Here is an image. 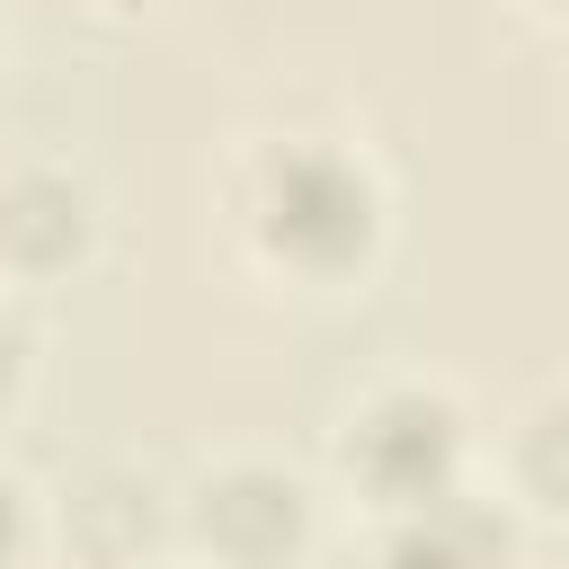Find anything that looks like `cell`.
Here are the masks:
<instances>
[{"label":"cell","mask_w":569,"mask_h":569,"mask_svg":"<svg viewBox=\"0 0 569 569\" xmlns=\"http://www.w3.org/2000/svg\"><path fill=\"white\" fill-rule=\"evenodd\" d=\"M9 373H18V320L0 311V391H9Z\"/></svg>","instance_id":"8"},{"label":"cell","mask_w":569,"mask_h":569,"mask_svg":"<svg viewBox=\"0 0 569 569\" xmlns=\"http://www.w3.org/2000/svg\"><path fill=\"white\" fill-rule=\"evenodd\" d=\"M187 525H196V542H204L222 569H276V560L302 551L311 507H302V489H293L284 471H267V462H231V471H213V480L196 489Z\"/></svg>","instance_id":"3"},{"label":"cell","mask_w":569,"mask_h":569,"mask_svg":"<svg viewBox=\"0 0 569 569\" xmlns=\"http://www.w3.org/2000/svg\"><path fill=\"white\" fill-rule=\"evenodd\" d=\"M18 533H27V489H18L9 471H0V560L18 551Z\"/></svg>","instance_id":"7"},{"label":"cell","mask_w":569,"mask_h":569,"mask_svg":"<svg viewBox=\"0 0 569 569\" xmlns=\"http://www.w3.org/2000/svg\"><path fill=\"white\" fill-rule=\"evenodd\" d=\"M507 551H516L507 516L453 480L445 498H427V507H400V516H391V533H382V560H373V569H507Z\"/></svg>","instance_id":"4"},{"label":"cell","mask_w":569,"mask_h":569,"mask_svg":"<svg viewBox=\"0 0 569 569\" xmlns=\"http://www.w3.org/2000/svg\"><path fill=\"white\" fill-rule=\"evenodd\" d=\"M338 462L373 507H391V516L427 507V498H445L462 480V409L445 391H427V382H391L347 418Z\"/></svg>","instance_id":"2"},{"label":"cell","mask_w":569,"mask_h":569,"mask_svg":"<svg viewBox=\"0 0 569 569\" xmlns=\"http://www.w3.org/2000/svg\"><path fill=\"white\" fill-rule=\"evenodd\" d=\"M249 240L293 267V276H347L365 267L373 231H382V187L356 151L320 142V133H293V142H267L249 160Z\"/></svg>","instance_id":"1"},{"label":"cell","mask_w":569,"mask_h":569,"mask_svg":"<svg viewBox=\"0 0 569 569\" xmlns=\"http://www.w3.org/2000/svg\"><path fill=\"white\" fill-rule=\"evenodd\" d=\"M89 249V196L62 169H27L0 187V258L18 276H62Z\"/></svg>","instance_id":"5"},{"label":"cell","mask_w":569,"mask_h":569,"mask_svg":"<svg viewBox=\"0 0 569 569\" xmlns=\"http://www.w3.org/2000/svg\"><path fill=\"white\" fill-rule=\"evenodd\" d=\"M516 480H525V498L569 507V400H542L516 427Z\"/></svg>","instance_id":"6"}]
</instances>
